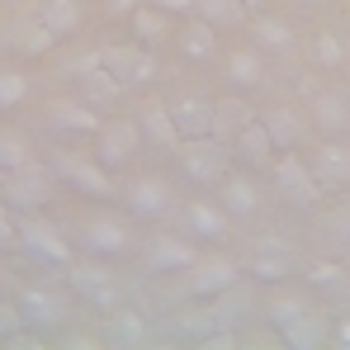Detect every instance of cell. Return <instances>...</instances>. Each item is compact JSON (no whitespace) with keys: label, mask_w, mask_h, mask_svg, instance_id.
Instances as JSON below:
<instances>
[{"label":"cell","mask_w":350,"mask_h":350,"mask_svg":"<svg viewBox=\"0 0 350 350\" xmlns=\"http://www.w3.org/2000/svg\"><path fill=\"white\" fill-rule=\"evenodd\" d=\"M5 175H10V171H5V166H0V185H5Z\"/></svg>","instance_id":"49"},{"label":"cell","mask_w":350,"mask_h":350,"mask_svg":"<svg viewBox=\"0 0 350 350\" xmlns=\"http://www.w3.org/2000/svg\"><path fill=\"white\" fill-rule=\"evenodd\" d=\"M223 208L237 213V218H246V213L260 208V189H256L251 175H228V180H223Z\"/></svg>","instance_id":"25"},{"label":"cell","mask_w":350,"mask_h":350,"mask_svg":"<svg viewBox=\"0 0 350 350\" xmlns=\"http://www.w3.org/2000/svg\"><path fill=\"white\" fill-rule=\"evenodd\" d=\"M175 152H180V166H185L189 180L213 185V180H223V166H228V157H232V142H218V137L208 133V137H185Z\"/></svg>","instance_id":"2"},{"label":"cell","mask_w":350,"mask_h":350,"mask_svg":"<svg viewBox=\"0 0 350 350\" xmlns=\"http://www.w3.org/2000/svg\"><path fill=\"white\" fill-rule=\"evenodd\" d=\"M66 280L76 284L81 293H90L100 308H114L118 303V293H114V275L105 270V265H90V260H71L66 265Z\"/></svg>","instance_id":"10"},{"label":"cell","mask_w":350,"mask_h":350,"mask_svg":"<svg viewBox=\"0 0 350 350\" xmlns=\"http://www.w3.org/2000/svg\"><path fill=\"white\" fill-rule=\"evenodd\" d=\"M312 66H322V71L346 66V43H341L336 33H317V38H312Z\"/></svg>","instance_id":"34"},{"label":"cell","mask_w":350,"mask_h":350,"mask_svg":"<svg viewBox=\"0 0 350 350\" xmlns=\"http://www.w3.org/2000/svg\"><path fill=\"white\" fill-rule=\"evenodd\" d=\"M53 166H57V175L71 185V189L90 194V199H114V194H118V185L109 180V171H105V161H100V157L57 152V157H53Z\"/></svg>","instance_id":"1"},{"label":"cell","mask_w":350,"mask_h":350,"mask_svg":"<svg viewBox=\"0 0 350 350\" xmlns=\"http://www.w3.org/2000/svg\"><path fill=\"white\" fill-rule=\"evenodd\" d=\"M241 5H246V10H251V14H256V10H265V5H270V0H241Z\"/></svg>","instance_id":"48"},{"label":"cell","mask_w":350,"mask_h":350,"mask_svg":"<svg viewBox=\"0 0 350 350\" xmlns=\"http://www.w3.org/2000/svg\"><path fill=\"white\" fill-rule=\"evenodd\" d=\"M336 341H341V346L350 350V322H341V332H336Z\"/></svg>","instance_id":"46"},{"label":"cell","mask_w":350,"mask_h":350,"mask_svg":"<svg viewBox=\"0 0 350 350\" xmlns=\"http://www.w3.org/2000/svg\"><path fill=\"white\" fill-rule=\"evenodd\" d=\"M280 336H284V346H293V350H317V346H327V341H332V336H327L322 312H312V308H308L303 317H293Z\"/></svg>","instance_id":"22"},{"label":"cell","mask_w":350,"mask_h":350,"mask_svg":"<svg viewBox=\"0 0 350 350\" xmlns=\"http://www.w3.org/2000/svg\"><path fill=\"white\" fill-rule=\"evenodd\" d=\"M199 346H204V350H228V346H237V336H232V332H223V336H204Z\"/></svg>","instance_id":"45"},{"label":"cell","mask_w":350,"mask_h":350,"mask_svg":"<svg viewBox=\"0 0 350 350\" xmlns=\"http://www.w3.org/2000/svg\"><path fill=\"white\" fill-rule=\"evenodd\" d=\"M33 157H29V147L19 142V137H10V133H0V166L5 171H19V166H29Z\"/></svg>","instance_id":"38"},{"label":"cell","mask_w":350,"mask_h":350,"mask_svg":"<svg viewBox=\"0 0 350 350\" xmlns=\"http://www.w3.org/2000/svg\"><path fill=\"white\" fill-rule=\"evenodd\" d=\"M312 175H317L322 185H346V180H350V147L327 142V147L312 157Z\"/></svg>","instance_id":"24"},{"label":"cell","mask_w":350,"mask_h":350,"mask_svg":"<svg viewBox=\"0 0 350 350\" xmlns=\"http://www.w3.org/2000/svg\"><path fill=\"white\" fill-rule=\"evenodd\" d=\"M175 114V128H180V137H208L213 133V100H204V95H180L171 105Z\"/></svg>","instance_id":"11"},{"label":"cell","mask_w":350,"mask_h":350,"mask_svg":"<svg viewBox=\"0 0 350 350\" xmlns=\"http://www.w3.org/2000/svg\"><path fill=\"white\" fill-rule=\"evenodd\" d=\"M19 237V228H10V213H5V199H0V246H10Z\"/></svg>","instance_id":"44"},{"label":"cell","mask_w":350,"mask_h":350,"mask_svg":"<svg viewBox=\"0 0 350 350\" xmlns=\"http://www.w3.org/2000/svg\"><path fill=\"white\" fill-rule=\"evenodd\" d=\"M256 43H260V48H270V53H280V57L298 48L293 29L284 24V19H270V14H260V19H256Z\"/></svg>","instance_id":"31"},{"label":"cell","mask_w":350,"mask_h":350,"mask_svg":"<svg viewBox=\"0 0 350 350\" xmlns=\"http://www.w3.org/2000/svg\"><path fill=\"white\" fill-rule=\"evenodd\" d=\"M336 232H341V237H350V213H341V218H336Z\"/></svg>","instance_id":"47"},{"label":"cell","mask_w":350,"mask_h":350,"mask_svg":"<svg viewBox=\"0 0 350 350\" xmlns=\"http://www.w3.org/2000/svg\"><path fill=\"white\" fill-rule=\"evenodd\" d=\"M19 241L38 256V260H53V265H71V241L53 228V223H43V218H29V223H19Z\"/></svg>","instance_id":"8"},{"label":"cell","mask_w":350,"mask_h":350,"mask_svg":"<svg viewBox=\"0 0 350 350\" xmlns=\"http://www.w3.org/2000/svg\"><path fill=\"white\" fill-rule=\"evenodd\" d=\"M29 100V81L19 71H0V109H14Z\"/></svg>","instance_id":"37"},{"label":"cell","mask_w":350,"mask_h":350,"mask_svg":"<svg viewBox=\"0 0 350 350\" xmlns=\"http://www.w3.org/2000/svg\"><path fill=\"white\" fill-rule=\"evenodd\" d=\"M194 10H199V19H208L213 29H237V24H246V5L241 0H194Z\"/></svg>","instance_id":"29"},{"label":"cell","mask_w":350,"mask_h":350,"mask_svg":"<svg viewBox=\"0 0 350 350\" xmlns=\"http://www.w3.org/2000/svg\"><path fill=\"white\" fill-rule=\"evenodd\" d=\"M137 10V0H105V14L109 19H118V14H133Z\"/></svg>","instance_id":"43"},{"label":"cell","mask_w":350,"mask_h":350,"mask_svg":"<svg viewBox=\"0 0 350 350\" xmlns=\"http://www.w3.org/2000/svg\"><path fill=\"white\" fill-rule=\"evenodd\" d=\"M270 171H275V185H280V194L289 199L293 208H312V204L322 199V180L312 175V166H303L293 152H289V157H280Z\"/></svg>","instance_id":"5"},{"label":"cell","mask_w":350,"mask_h":350,"mask_svg":"<svg viewBox=\"0 0 350 350\" xmlns=\"http://www.w3.org/2000/svg\"><path fill=\"white\" fill-rule=\"evenodd\" d=\"M0 199L14 204V208H38V204H48V199H53L48 166L29 161V166H19V171H10V175H5V185H0Z\"/></svg>","instance_id":"4"},{"label":"cell","mask_w":350,"mask_h":350,"mask_svg":"<svg viewBox=\"0 0 350 350\" xmlns=\"http://www.w3.org/2000/svg\"><path fill=\"white\" fill-rule=\"evenodd\" d=\"M123 199H128L133 213H142V218H157V213H166V208L175 204L171 185H166L161 175H137V180H128Z\"/></svg>","instance_id":"9"},{"label":"cell","mask_w":350,"mask_h":350,"mask_svg":"<svg viewBox=\"0 0 350 350\" xmlns=\"http://www.w3.org/2000/svg\"><path fill=\"white\" fill-rule=\"evenodd\" d=\"M76 76H81V90L90 95V105H109V100H118V90H123L114 76L105 71L100 53H95V57H85V62H76Z\"/></svg>","instance_id":"17"},{"label":"cell","mask_w":350,"mask_h":350,"mask_svg":"<svg viewBox=\"0 0 350 350\" xmlns=\"http://www.w3.org/2000/svg\"><path fill=\"white\" fill-rule=\"evenodd\" d=\"M38 24L53 29L57 38H66V33H76L85 24V10H81V0H43L38 5Z\"/></svg>","instance_id":"20"},{"label":"cell","mask_w":350,"mask_h":350,"mask_svg":"<svg viewBox=\"0 0 350 350\" xmlns=\"http://www.w3.org/2000/svg\"><path fill=\"white\" fill-rule=\"evenodd\" d=\"M251 118H256V114H251V105L237 100V95H232V100H213V137H218V142H232Z\"/></svg>","instance_id":"23"},{"label":"cell","mask_w":350,"mask_h":350,"mask_svg":"<svg viewBox=\"0 0 350 350\" xmlns=\"http://www.w3.org/2000/svg\"><path fill=\"white\" fill-rule=\"evenodd\" d=\"M137 128L157 142V147H180L185 137H180V128H175V114L166 109V105H142V114H137Z\"/></svg>","instance_id":"19"},{"label":"cell","mask_w":350,"mask_h":350,"mask_svg":"<svg viewBox=\"0 0 350 350\" xmlns=\"http://www.w3.org/2000/svg\"><path fill=\"white\" fill-rule=\"evenodd\" d=\"M199 260V251H194V241H185V237H157L152 246H147V265L152 270H189Z\"/></svg>","instance_id":"14"},{"label":"cell","mask_w":350,"mask_h":350,"mask_svg":"<svg viewBox=\"0 0 350 350\" xmlns=\"http://www.w3.org/2000/svg\"><path fill=\"white\" fill-rule=\"evenodd\" d=\"M346 81H350V57H346Z\"/></svg>","instance_id":"50"},{"label":"cell","mask_w":350,"mask_h":350,"mask_svg":"<svg viewBox=\"0 0 350 350\" xmlns=\"http://www.w3.org/2000/svg\"><path fill=\"white\" fill-rule=\"evenodd\" d=\"M251 270H256L260 280H284V275L293 270V256L284 251V246H275V237H270V241H260V251H256Z\"/></svg>","instance_id":"30"},{"label":"cell","mask_w":350,"mask_h":350,"mask_svg":"<svg viewBox=\"0 0 350 350\" xmlns=\"http://www.w3.org/2000/svg\"><path fill=\"white\" fill-rule=\"evenodd\" d=\"M157 10H166V14H189L194 10V0H152Z\"/></svg>","instance_id":"42"},{"label":"cell","mask_w":350,"mask_h":350,"mask_svg":"<svg viewBox=\"0 0 350 350\" xmlns=\"http://www.w3.org/2000/svg\"><path fill=\"white\" fill-rule=\"evenodd\" d=\"M109 341H114V346H142V341H147V322H142L137 312L118 308L114 317H109Z\"/></svg>","instance_id":"32"},{"label":"cell","mask_w":350,"mask_h":350,"mask_svg":"<svg viewBox=\"0 0 350 350\" xmlns=\"http://www.w3.org/2000/svg\"><path fill=\"white\" fill-rule=\"evenodd\" d=\"M19 312H24L29 327H57L62 317H66V303L48 289H24L19 293Z\"/></svg>","instance_id":"16"},{"label":"cell","mask_w":350,"mask_h":350,"mask_svg":"<svg viewBox=\"0 0 350 350\" xmlns=\"http://www.w3.org/2000/svg\"><path fill=\"white\" fill-rule=\"evenodd\" d=\"M228 81H232L237 90L260 85V81H265V62H260V53H256V48H241V53H232V57H228Z\"/></svg>","instance_id":"27"},{"label":"cell","mask_w":350,"mask_h":350,"mask_svg":"<svg viewBox=\"0 0 350 350\" xmlns=\"http://www.w3.org/2000/svg\"><path fill=\"white\" fill-rule=\"evenodd\" d=\"M100 161L105 166H123V161H133L137 157V142H142V128H137V118L128 123V118H114V123H100Z\"/></svg>","instance_id":"6"},{"label":"cell","mask_w":350,"mask_h":350,"mask_svg":"<svg viewBox=\"0 0 350 350\" xmlns=\"http://www.w3.org/2000/svg\"><path fill=\"white\" fill-rule=\"evenodd\" d=\"M232 147H237V157H246L251 166H270V161H275L270 128H265V123H256V118H251V123H246V128L232 137Z\"/></svg>","instance_id":"21"},{"label":"cell","mask_w":350,"mask_h":350,"mask_svg":"<svg viewBox=\"0 0 350 350\" xmlns=\"http://www.w3.org/2000/svg\"><path fill=\"white\" fill-rule=\"evenodd\" d=\"M48 123L62 133H100V114L85 100H53L48 105Z\"/></svg>","instance_id":"13"},{"label":"cell","mask_w":350,"mask_h":350,"mask_svg":"<svg viewBox=\"0 0 350 350\" xmlns=\"http://www.w3.org/2000/svg\"><path fill=\"white\" fill-rule=\"evenodd\" d=\"M81 246L90 256H118V251H128V228L118 218H90L81 228Z\"/></svg>","instance_id":"12"},{"label":"cell","mask_w":350,"mask_h":350,"mask_svg":"<svg viewBox=\"0 0 350 350\" xmlns=\"http://www.w3.org/2000/svg\"><path fill=\"white\" fill-rule=\"evenodd\" d=\"M265 128H270V142L275 147H298V137H303V114H293V109H275V114L265 118Z\"/></svg>","instance_id":"33"},{"label":"cell","mask_w":350,"mask_h":350,"mask_svg":"<svg viewBox=\"0 0 350 350\" xmlns=\"http://www.w3.org/2000/svg\"><path fill=\"white\" fill-rule=\"evenodd\" d=\"M185 228L199 237V241H218V237H228V213L218 204L194 199V204H185Z\"/></svg>","instance_id":"18"},{"label":"cell","mask_w":350,"mask_h":350,"mask_svg":"<svg viewBox=\"0 0 350 350\" xmlns=\"http://www.w3.org/2000/svg\"><path fill=\"white\" fill-rule=\"evenodd\" d=\"M19 322H24V312H19V303L10 308V303H0V341H10V336H19Z\"/></svg>","instance_id":"39"},{"label":"cell","mask_w":350,"mask_h":350,"mask_svg":"<svg viewBox=\"0 0 350 350\" xmlns=\"http://www.w3.org/2000/svg\"><path fill=\"white\" fill-rule=\"evenodd\" d=\"M0 280H5V270H0Z\"/></svg>","instance_id":"51"},{"label":"cell","mask_w":350,"mask_h":350,"mask_svg":"<svg viewBox=\"0 0 350 350\" xmlns=\"http://www.w3.org/2000/svg\"><path fill=\"white\" fill-rule=\"evenodd\" d=\"M308 312V303L298 298V293H280V298H270V322H275V332H284L293 317H303Z\"/></svg>","instance_id":"35"},{"label":"cell","mask_w":350,"mask_h":350,"mask_svg":"<svg viewBox=\"0 0 350 350\" xmlns=\"http://www.w3.org/2000/svg\"><path fill=\"white\" fill-rule=\"evenodd\" d=\"M232 284H237V260H228V256H204L189 265V293L194 298H218Z\"/></svg>","instance_id":"7"},{"label":"cell","mask_w":350,"mask_h":350,"mask_svg":"<svg viewBox=\"0 0 350 350\" xmlns=\"http://www.w3.org/2000/svg\"><path fill=\"white\" fill-rule=\"evenodd\" d=\"M336 280H346V270H341V265H327V260H317V265H312V284H336Z\"/></svg>","instance_id":"40"},{"label":"cell","mask_w":350,"mask_h":350,"mask_svg":"<svg viewBox=\"0 0 350 350\" xmlns=\"http://www.w3.org/2000/svg\"><path fill=\"white\" fill-rule=\"evenodd\" d=\"M100 62H105V71L114 76L123 90H137V85H152V81H157V57L142 53V48L109 43V48H100Z\"/></svg>","instance_id":"3"},{"label":"cell","mask_w":350,"mask_h":350,"mask_svg":"<svg viewBox=\"0 0 350 350\" xmlns=\"http://www.w3.org/2000/svg\"><path fill=\"white\" fill-rule=\"evenodd\" d=\"M53 43H57V33H53V29H43V24H38V14H33V29H24V33H19V48H24L29 57H43Z\"/></svg>","instance_id":"36"},{"label":"cell","mask_w":350,"mask_h":350,"mask_svg":"<svg viewBox=\"0 0 350 350\" xmlns=\"http://www.w3.org/2000/svg\"><path fill=\"white\" fill-rule=\"evenodd\" d=\"M133 29H137V38H142L147 48H161L166 33H171V19H166V10H157V5H137V10H133Z\"/></svg>","instance_id":"28"},{"label":"cell","mask_w":350,"mask_h":350,"mask_svg":"<svg viewBox=\"0 0 350 350\" xmlns=\"http://www.w3.org/2000/svg\"><path fill=\"white\" fill-rule=\"evenodd\" d=\"M312 123L322 128V133H350V100L341 90H317L312 95Z\"/></svg>","instance_id":"15"},{"label":"cell","mask_w":350,"mask_h":350,"mask_svg":"<svg viewBox=\"0 0 350 350\" xmlns=\"http://www.w3.org/2000/svg\"><path fill=\"white\" fill-rule=\"evenodd\" d=\"M208 322H213V312H194V317H185V332L204 341V332H208Z\"/></svg>","instance_id":"41"},{"label":"cell","mask_w":350,"mask_h":350,"mask_svg":"<svg viewBox=\"0 0 350 350\" xmlns=\"http://www.w3.org/2000/svg\"><path fill=\"white\" fill-rule=\"evenodd\" d=\"M180 53L189 62H208L213 53H218V29L208 24V19H194L185 33H180Z\"/></svg>","instance_id":"26"}]
</instances>
